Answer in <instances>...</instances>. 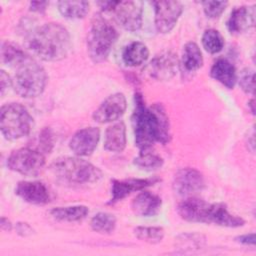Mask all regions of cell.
<instances>
[{
    "label": "cell",
    "mask_w": 256,
    "mask_h": 256,
    "mask_svg": "<svg viewBox=\"0 0 256 256\" xmlns=\"http://www.w3.org/2000/svg\"><path fill=\"white\" fill-rule=\"evenodd\" d=\"M118 23L128 31H137L142 26L143 9L139 1H118L113 9Z\"/></svg>",
    "instance_id": "obj_11"
},
{
    "label": "cell",
    "mask_w": 256,
    "mask_h": 256,
    "mask_svg": "<svg viewBox=\"0 0 256 256\" xmlns=\"http://www.w3.org/2000/svg\"><path fill=\"white\" fill-rule=\"evenodd\" d=\"M248 106H250V108H251V112L254 114V112H255V109H254V99H251V100L249 101Z\"/></svg>",
    "instance_id": "obj_40"
},
{
    "label": "cell",
    "mask_w": 256,
    "mask_h": 256,
    "mask_svg": "<svg viewBox=\"0 0 256 256\" xmlns=\"http://www.w3.org/2000/svg\"><path fill=\"white\" fill-rule=\"evenodd\" d=\"M127 101L123 93H114L108 96L94 111L93 119L97 123H109L119 119L125 112Z\"/></svg>",
    "instance_id": "obj_12"
},
{
    "label": "cell",
    "mask_w": 256,
    "mask_h": 256,
    "mask_svg": "<svg viewBox=\"0 0 256 256\" xmlns=\"http://www.w3.org/2000/svg\"><path fill=\"white\" fill-rule=\"evenodd\" d=\"M29 57L24 50L11 42H3L1 47L2 62L13 67H17Z\"/></svg>",
    "instance_id": "obj_25"
},
{
    "label": "cell",
    "mask_w": 256,
    "mask_h": 256,
    "mask_svg": "<svg viewBox=\"0 0 256 256\" xmlns=\"http://www.w3.org/2000/svg\"><path fill=\"white\" fill-rule=\"evenodd\" d=\"M161 198L149 191L140 192L131 203V209L134 214L141 217H153L157 215L161 210Z\"/></svg>",
    "instance_id": "obj_18"
},
{
    "label": "cell",
    "mask_w": 256,
    "mask_h": 256,
    "mask_svg": "<svg viewBox=\"0 0 256 256\" xmlns=\"http://www.w3.org/2000/svg\"><path fill=\"white\" fill-rule=\"evenodd\" d=\"M118 38L116 29L103 16H94L87 36V51L95 63L105 61Z\"/></svg>",
    "instance_id": "obj_5"
},
{
    "label": "cell",
    "mask_w": 256,
    "mask_h": 256,
    "mask_svg": "<svg viewBox=\"0 0 256 256\" xmlns=\"http://www.w3.org/2000/svg\"><path fill=\"white\" fill-rule=\"evenodd\" d=\"M181 64L186 72H195L203 65V57L195 42H188L183 48Z\"/></svg>",
    "instance_id": "obj_23"
},
{
    "label": "cell",
    "mask_w": 256,
    "mask_h": 256,
    "mask_svg": "<svg viewBox=\"0 0 256 256\" xmlns=\"http://www.w3.org/2000/svg\"><path fill=\"white\" fill-rule=\"evenodd\" d=\"M58 9L66 18L80 19L88 13L89 3L87 1H60Z\"/></svg>",
    "instance_id": "obj_26"
},
{
    "label": "cell",
    "mask_w": 256,
    "mask_h": 256,
    "mask_svg": "<svg viewBox=\"0 0 256 256\" xmlns=\"http://www.w3.org/2000/svg\"><path fill=\"white\" fill-rule=\"evenodd\" d=\"M33 126V118L20 103H9L1 107L0 128L8 140H17L27 136Z\"/></svg>",
    "instance_id": "obj_6"
},
{
    "label": "cell",
    "mask_w": 256,
    "mask_h": 256,
    "mask_svg": "<svg viewBox=\"0 0 256 256\" xmlns=\"http://www.w3.org/2000/svg\"><path fill=\"white\" fill-rule=\"evenodd\" d=\"M211 203L203 199L191 196L178 204L177 212L180 217L189 222L208 223V215Z\"/></svg>",
    "instance_id": "obj_14"
},
{
    "label": "cell",
    "mask_w": 256,
    "mask_h": 256,
    "mask_svg": "<svg viewBox=\"0 0 256 256\" xmlns=\"http://www.w3.org/2000/svg\"><path fill=\"white\" fill-rule=\"evenodd\" d=\"M178 246L183 249H197L204 242V237L199 234H182L178 237Z\"/></svg>",
    "instance_id": "obj_32"
},
{
    "label": "cell",
    "mask_w": 256,
    "mask_h": 256,
    "mask_svg": "<svg viewBox=\"0 0 256 256\" xmlns=\"http://www.w3.org/2000/svg\"><path fill=\"white\" fill-rule=\"evenodd\" d=\"M15 193L25 202L35 205L46 204L51 198L48 187L40 181H20Z\"/></svg>",
    "instance_id": "obj_15"
},
{
    "label": "cell",
    "mask_w": 256,
    "mask_h": 256,
    "mask_svg": "<svg viewBox=\"0 0 256 256\" xmlns=\"http://www.w3.org/2000/svg\"><path fill=\"white\" fill-rule=\"evenodd\" d=\"M104 147L111 152H122L126 147V127L120 121L110 125L105 131Z\"/></svg>",
    "instance_id": "obj_21"
},
{
    "label": "cell",
    "mask_w": 256,
    "mask_h": 256,
    "mask_svg": "<svg viewBox=\"0 0 256 256\" xmlns=\"http://www.w3.org/2000/svg\"><path fill=\"white\" fill-rule=\"evenodd\" d=\"M178 57L172 51L161 52L156 55L146 67L148 75L159 81H166L173 78L178 70Z\"/></svg>",
    "instance_id": "obj_10"
},
{
    "label": "cell",
    "mask_w": 256,
    "mask_h": 256,
    "mask_svg": "<svg viewBox=\"0 0 256 256\" xmlns=\"http://www.w3.org/2000/svg\"><path fill=\"white\" fill-rule=\"evenodd\" d=\"M1 228L5 231H10L12 229V224L7 218L2 217L1 218Z\"/></svg>",
    "instance_id": "obj_39"
},
{
    "label": "cell",
    "mask_w": 256,
    "mask_h": 256,
    "mask_svg": "<svg viewBox=\"0 0 256 256\" xmlns=\"http://www.w3.org/2000/svg\"><path fill=\"white\" fill-rule=\"evenodd\" d=\"M205 186L203 175L194 168H182L173 178V191L182 197H191L200 192Z\"/></svg>",
    "instance_id": "obj_8"
},
{
    "label": "cell",
    "mask_w": 256,
    "mask_h": 256,
    "mask_svg": "<svg viewBox=\"0 0 256 256\" xmlns=\"http://www.w3.org/2000/svg\"><path fill=\"white\" fill-rule=\"evenodd\" d=\"M228 5L227 1H204L202 2L204 13L207 17L215 19L220 17Z\"/></svg>",
    "instance_id": "obj_31"
},
{
    "label": "cell",
    "mask_w": 256,
    "mask_h": 256,
    "mask_svg": "<svg viewBox=\"0 0 256 256\" xmlns=\"http://www.w3.org/2000/svg\"><path fill=\"white\" fill-rule=\"evenodd\" d=\"M236 241H238L239 243H242L244 245H252L253 246L255 244V234L250 233V234L238 236V237H236Z\"/></svg>",
    "instance_id": "obj_37"
},
{
    "label": "cell",
    "mask_w": 256,
    "mask_h": 256,
    "mask_svg": "<svg viewBox=\"0 0 256 256\" xmlns=\"http://www.w3.org/2000/svg\"><path fill=\"white\" fill-rule=\"evenodd\" d=\"M210 75L228 89H233L238 79L235 67L227 59H218L211 67Z\"/></svg>",
    "instance_id": "obj_20"
},
{
    "label": "cell",
    "mask_w": 256,
    "mask_h": 256,
    "mask_svg": "<svg viewBox=\"0 0 256 256\" xmlns=\"http://www.w3.org/2000/svg\"><path fill=\"white\" fill-rule=\"evenodd\" d=\"M157 178L147 179H126V180H113L111 187L112 197L108 204H114L119 200H122L130 193L143 190L144 188L151 186L158 182Z\"/></svg>",
    "instance_id": "obj_17"
},
{
    "label": "cell",
    "mask_w": 256,
    "mask_h": 256,
    "mask_svg": "<svg viewBox=\"0 0 256 256\" xmlns=\"http://www.w3.org/2000/svg\"><path fill=\"white\" fill-rule=\"evenodd\" d=\"M39 143L41 150L45 153H49L53 147V138H52V133L50 129L45 128L42 130L39 138Z\"/></svg>",
    "instance_id": "obj_34"
},
{
    "label": "cell",
    "mask_w": 256,
    "mask_h": 256,
    "mask_svg": "<svg viewBox=\"0 0 256 256\" xmlns=\"http://www.w3.org/2000/svg\"><path fill=\"white\" fill-rule=\"evenodd\" d=\"M202 45L207 52L216 54L223 49L224 38L218 30L208 29L202 35Z\"/></svg>",
    "instance_id": "obj_29"
},
{
    "label": "cell",
    "mask_w": 256,
    "mask_h": 256,
    "mask_svg": "<svg viewBox=\"0 0 256 256\" xmlns=\"http://www.w3.org/2000/svg\"><path fill=\"white\" fill-rule=\"evenodd\" d=\"M12 86V79L10 76L4 71H0V89H1V95H4L5 91L9 89V87Z\"/></svg>",
    "instance_id": "obj_35"
},
{
    "label": "cell",
    "mask_w": 256,
    "mask_h": 256,
    "mask_svg": "<svg viewBox=\"0 0 256 256\" xmlns=\"http://www.w3.org/2000/svg\"><path fill=\"white\" fill-rule=\"evenodd\" d=\"M255 6H240L232 10L228 20L227 28L232 34H240L255 24Z\"/></svg>",
    "instance_id": "obj_16"
},
{
    "label": "cell",
    "mask_w": 256,
    "mask_h": 256,
    "mask_svg": "<svg viewBox=\"0 0 256 256\" xmlns=\"http://www.w3.org/2000/svg\"><path fill=\"white\" fill-rule=\"evenodd\" d=\"M53 175L62 183L71 186H87L102 178L99 168L77 157H61L50 166Z\"/></svg>",
    "instance_id": "obj_3"
},
{
    "label": "cell",
    "mask_w": 256,
    "mask_h": 256,
    "mask_svg": "<svg viewBox=\"0 0 256 256\" xmlns=\"http://www.w3.org/2000/svg\"><path fill=\"white\" fill-rule=\"evenodd\" d=\"M135 236L147 243L156 244L162 241L164 230L161 227H137L134 229Z\"/></svg>",
    "instance_id": "obj_30"
},
{
    "label": "cell",
    "mask_w": 256,
    "mask_h": 256,
    "mask_svg": "<svg viewBox=\"0 0 256 256\" xmlns=\"http://www.w3.org/2000/svg\"><path fill=\"white\" fill-rule=\"evenodd\" d=\"M133 163L142 170L154 171L162 167L163 159L156 153L144 150L141 151L136 158H134Z\"/></svg>",
    "instance_id": "obj_28"
},
{
    "label": "cell",
    "mask_w": 256,
    "mask_h": 256,
    "mask_svg": "<svg viewBox=\"0 0 256 256\" xmlns=\"http://www.w3.org/2000/svg\"><path fill=\"white\" fill-rule=\"evenodd\" d=\"M149 56L147 46L139 41H135L127 45L122 53L123 62L130 67H136L143 64Z\"/></svg>",
    "instance_id": "obj_22"
},
{
    "label": "cell",
    "mask_w": 256,
    "mask_h": 256,
    "mask_svg": "<svg viewBox=\"0 0 256 256\" xmlns=\"http://www.w3.org/2000/svg\"><path fill=\"white\" fill-rule=\"evenodd\" d=\"M135 144L141 150H148L155 142L166 144L171 139L169 119L161 104L146 107L140 93H135V107L132 114Z\"/></svg>",
    "instance_id": "obj_1"
},
{
    "label": "cell",
    "mask_w": 256,
    "mask_h": 256,
    "mask_svg": "<svg viewBox=\"0 0 256 256\" xmlns=\"http://www.w3.org/2000/svg\"><path fill=\"white\" fill-rule=\"evenodd\" d=\"M47 83L45 69L30 56L16 67L12 78L14 91L24 98H35L42 94Z\"/></svg>",
    "instance_id": "obj_4"
},
{
    "label": "cell",
    "mask_w": 256,
    "mask_h": 256,
    "mask_svg": "<svg viewBox=\"0 0 256 256\" xmlns=\"http://www.w3.org/2000/svg\"><path fill=\"white\" fill-rule=\"evenodd\" d=\"M48 2H30V10L37 13H43L46 10Z\"/></svg>",
    "instance_id": "obj_38"
},
{
    "label": "cell",
    "mask_w": 256,
    "mask_h": 256,
    "mask_svg": "<svg viewBox=\"0 0 256 256\" xmlns=\"http://www.w3.org/2000/svg\"><path fill=\"white\" fill-rule=\"evenodd\" d=\"M99 139L100 130L97 127H86L72 136L69 147L76 156H89L96 149Z\"/></svg>",
    "instance_id": "obj_13"
},
{
    "label": "cell",
    "mask_w": 256,
    "mask_h": 256,
    "mask_svg": "<svg viewBox=\"0 0 256 256\" xmlns=\"http://www.w3.org/2000/svg\"><path fill=\"white\" fill-rule=\"evenodd\" d=\"M91 228L102 234H109L116 227V218L113 214L107 212H99L94 215L90 221Z\"/></svg>",
    "instance_id": "obj_27"
},
{
    "label": "cell",
    "mask_w": 256,
    "mask_h": 256,
    "mask_svg": "<svg viewBox=\"0 0 256 256\" xmlns=\"http://www.w3.org/2000/svg\"><path fill=\"white\" fill-rule=\"evenodd\" d=\"M31 53L44 61H58L67 56L71 49L68 30L59 23H47L31 30L25 40Z\"/></svg>",
    "instance_id": "obj_2"
},
{
    "label": "cell",
    "mask_w": 256,
    "mask_h": 256,
    "mask_svg": "<svg viewBox=\"0 0 256 256\" xmlns=\"http://www.w3.org/2000/svg\"><path fill=\"white\" fill-rule=\"evenodd\" d=\"M16 231L21 236H28V235L32 234L33 229H32V227L29 224L19 222V223L16 224Z\"/></svg>",
    "instance_id": "obj_36"
},
{
    "label": "cell",
    "mask_w": 256,
    "mask_h": 256,
    "mask_svg": "<svg viewBox=\"0 0 256 256\" xmlns=\"http://www.w3.org/2000/svg\"><path fill=\"white\" fill-rule=\"evenodd\" d=\"M213 223L219 226L224 227H240L243 226L245 221L236 215L231 214L225 204L223 203H213L210 206L209 216H208V224Z\"/></svg>",
    "instance_id": "obj_19"
},
{
    "label": "cell",
    "mask_w": 256,
    "mask_h": 256,
    "mask_svg": "<svg viewBox=\"0 0 256 256\" xmlns=\"http://www.w3.org/2000/svg\"><path fill=\"white\" fill-rule=\"evenodd\" d=\"M7 166L10 170L25 176L38 175L45 166L43 152L37 149L25 147L11 152L7 159Z\"/></svg>",
    "instance_id": "obj_7"
},
{
    "label": "cell",
    "mask_w": 256,
    "mask_h": 256,
    "mask_svg": "<svg viewBox=\"0 0 256 256\" xmlns=\"http://www.w3.org/2000/svg\"><path fill=\"white\" fill-rule=\"evenodd\" d=\"M155 27L159 33H169L176 25L183 6L179 1H153Z\"/></svg>",
    "instance_id": "obj_9"
},
{
    "label": "cell",
    "mask_w": 256,
    "mask_h": 256,
    "mask_svg": "<svg viewBox=\"0 0 256 256\" xmlns=\"http://www.w3.org/2000/svg\"><path fill=\"white\" fill-rule=\"evenodd\" d=\"M239 85L244 92L248 94H253L254 93V71L249 68L242 70L239 77Z\"/></svg>",
    "instance_id": "obj_33"
},
{
    "label": "cell",
    "mask_w": 256,
    "mask_h": 256,
    "mask_svg": "<svg viewBox=\"0 0 256 256\" xmlns=\"http://www.w3.org/2000/svg\"><path fill=\"white\" fill-rule=\"evenodd\" d=\"M49 213L58 221L75 222L84 219L89 213V209L84 205H75L68 207H56L50 210Z\"/></svg>",
    "instance_id": "obj_24"
}]
</instances>
